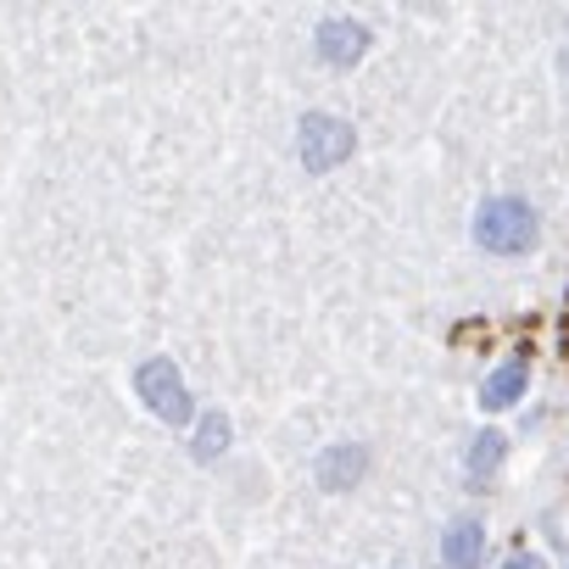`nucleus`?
I'll use <instances>...</instances> for the list:
<instances>
[{"label":"nucleus","instance_id":"7ed1b4c3","mask_svg":"<svg viewBox=\"0 0 569 569\" xmlns=\"http://www.w3.org/2000/svg\"><path fill=\"white\" fill-rule=\"evenodd\" d=\"M134 386H140V402H146L162 425H184V419H190V397H184L179 369H173L168 358H146L140 375H134Z\"/></svg>","mask_w":569,"mask_h":569},{"label":"nucleus","instance_id":"423d86ee","mask_svg":"<svg viewBox=\"0 0 569 569\" xmlns=\"http://www.w3.org/2000/svg\"><path fill=\"white\" fill-rule=\"evenodd\" d=\"M525 380H530V375H525V363H519V358H513V363H502V369H491V375H486V386H480V408H486V413L513 408V402L525 397Z\"/></svg>","mask_w":569,"mask_h":569},{"label":"nucleus","instance_id":"39448f33","mask_svg":"<svg viewBox=\"0 0 569 569\" xmlns=\"http://www.w3.org/2000/svg\"><path fill=\"white\" fill-rule=\"evenodd\" d=\"M369 469V447H330L319 458V486L325 491H341V486H358Z\"/></svg>","mask_w":569,"mask_h":569},{"label":"nucleus","instance_id":"1a4fd4ad","mask_svg":"<svg viewBox=\"0 0 569 569\" xmlns=\"http://www.w3.org/2000/svg\"><path fill=\"white\" fill-rule=\"evenodd\" d=\"M223 447H229V419H223V413H207V419H201V436H196L190 452H196V458H218Z\"/></svg>","mask_w":569,"mask_h":569},{"label":"nucleus","instance_id":"9d476101","mask_svg":"<svg viewBox=\"0 0 569 569\" xmlns=\"http://www.w3.org/2000/svg\"><path fill=\"white\" fill-rule=\"evenodd\" d=\"M502 569H541V558H508Z\"/></svg>","mask_w":569,"mask_h":569},{"label":"nucleus","instance_id":"0eeeda50","mask_svg":"<svg viewBox=\"0 0 569 569\" xmlns=\"http://www.w3.org/2000/svg\"><path fill=\"white\" fill-rule=\"evenodd\" d=\"M441 552H447V563H452V569H475V558L486 552V530H480L475 519H458V525H447Z\"/></svg>","mask_w":569,"mask_h":569},{"label":"nucleus","instance_id":"f03ea898","mask_svg":"<svg viewBox=\"0 0 569 569\" xmlns=\"http://www.w3.org/2000/svg\"><path fill=\"white\" fill-rule=\"evenodd\" d=\"M297 157H302V168H313V173L341 168V162L352 157V123H341V118H330V112L302 118V129H297Z\"/></svg>","mask_w":569,"mask_h":569},{"label":"nucleus","instance_id":"6e6552de","mask_svg":"<svg viewBox=\"0 0 569 569\" xmlns=\"http://www.w3.org/2000/svg\"><path fill=\"white\" fill-rule=\"evenodd\" d=\"M502 452H508V441H502L497 430H480L475 447H469V469H475V480H486V475L502 463Z\"/></svg>","mask_w":569,"mask_h":569},{"label":"nucleus","instance_id":"f257e3e1","mask_svg":"<svg viewBox=\"0 0 569 569\" xmlns=\"http://www.w3.org/2000/svg\"><path fill=\"white\" fill-rule=\"evenodd\" d=\"M536 240V212L513 196H497L475 212V246L486 251H525Z\"/></svg>","mask_w":569,"mask_h":569},{"label":"nucleus","instance_id":"20e7f679","mask_svg":"<svg viewBox=\"0 0 569 569\" xmlns=\"http://www.w3.org/2000/svg\"><path fill=\"white\" fill-rule=\"evenodd\" d=\"M363 51H369V29H363V23L330 18V23L319 29V57H325V62H358Z\"/></svg>","mask_w":569,"mask_h":569}]
</instances>
